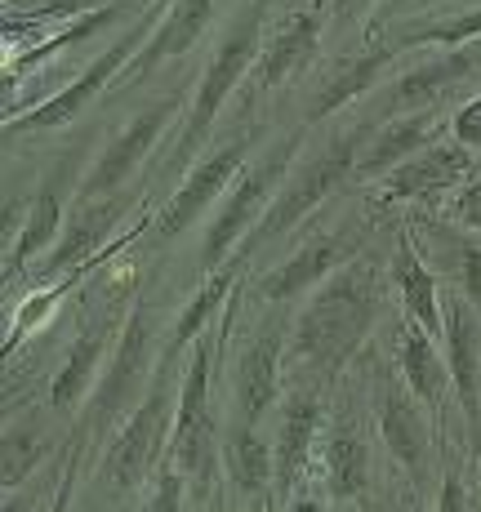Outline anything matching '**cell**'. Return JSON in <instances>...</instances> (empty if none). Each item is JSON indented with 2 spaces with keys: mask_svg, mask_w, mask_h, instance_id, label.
Here are the masks:
<instances>
[{
  "mask_svg": "<svg viewBox=\"0 0 481 512\" xmlns=\"http://www.w3.org/2000/svg\"><path fill=\"white\" fill-rule=\"evenodd\" d=\"M379 308H384V272L366 254H357L339 272H330L317 290H308V303L299 308L290 330L294 366L321 379L343 374V366L366 348Z\"/></svg>",
  "mask_w": 481,
  "mask_h": 512,
  "instance_id": "cell-1",
  "label": "cell"
},
{
  "mask_svg": "<svg viewBox=\"0 0 481 512\" xmlns=\"http://www.w3.org/2000/svg\"><path fill=\"white\" fill-rule=\"evenodd\" d=\"M152 361H156V321H152V303H147V294L139 290L130 303V317H125L121 334H116L112 357H107V366L94 383V392L81 401V419H76V428L67 432L63 481H58V490H54L58 508L72 499V486H76V477H81L85 455H90L112 428H121V419L139 406Z\"/></svg>",
  "mask_w": 481,
  "mask_h": 512,
  "instance_id": "cell-2",
  "label": "cell"
},
{
  "mask_svg": "<svg viewBox=\"0 0 481 512\" xmlns=\"http://www.w3.org/2000/svg\"><path fill=\"white\" fill-rule=\"evenodd\" d=\"M268 9H272L268 0H245V5L237 9V18L228 23V32L219 36V45H214L201 81H196V94L188 103V121H183L179 139H174V152L165 156V165H161L165 179H179V174L188 170V161L214 134L219 112L228 107V98L237 94V85L250 81L254 58H259V49H263V23H268Z\"/></svg>",
  "mask_w": 481,
  "mask_h": 512,
  "instance_id": "cell-3",
  "label": "cell"
},
{
  "mask_svg": "<svg viewBox=\"0 0 481 512\" xmlns=\"http://www.w3.org/2000/svg\"><path fill=\"white\" fill-rule=\"evenodd\" d=\"M361 139H366V125L357 121L352 130H339V134H330V139H321L303 161L290 165L286 183H281V192L272 196V205L259 219V228L237 245L245 259H254L263 245H272L277 236L294 232L299 223H308L343 183L357 179V161H361V147H366Z\"/></svg>",
  "mask_w": 481,
  "mask_h": 512,
  "instance_id": "cell-4",
  "label": "cell"
},
{
  "mask_svg": "<svg viewBox=\"0 0 481 512\" xmlns=\"http://www.w3.org/2000/svg\"><path fill=\"white\" fill-rule=\"evenodd\" d=\"M179 357H165L156 366V379L143 388L139 406L121 419L116 437L103 450V486L112 490H139L147 477L161 464L165 446H170V428H174V410H179Z\"/></svg>",
  "mask_w": 481,
  "mask_h": 512,
  "instance_id": "cell-5",
  "label": "cell"
},
{
  "mask_svg": "<svg viewBox=\"0 0 481 512\" xmlns=\"http://www.w3.org/2000/svg\"><path fill=\"white\" fill-rule=\"evenodd\" d=\"M299 139H303V125L290 134V139L272 143L268 152L259 156L254 165H245L237 174V183L228 187V196H223L219 214L210 219V228H205V241H201V272H214L223 268V263L237 254V245L259 228V219L268 214L272 196L281 192V183H286L290 165L299 161Z\"/></svg>",
  "mask_w": 481,
  "mask_h": 512,
  "instance_id": "cell-6",
  "label": "cell"
},
{
  "mask_svg": "<svg viewBox=\"0 0 481 512\" xmlns=\"http://www.w3.org/2000/svg\"><path fill=\"white\" fill-rule=\"evenodd\" d=\"M161 18H165V0H152V5H147L143 14H134V23L121 32V41L107 45L103 54H98L81 76H76V81H67L63 90H58L54 98H45V103L23 107V112L9 116V121H5V134L14 139V134L63 130V125H72L76 116H85V107H94V98H98V94L112 90V81L125 72V63H130V58L147 45V36L156 32V23H161Z\"/></svg>",
  "mask_w": 481,
  "mask_h": 512,
  "instance_id": "cell-7",
  "label": "cell"
},
{
  "mask_svg": "<svg viewBox=\"0 0 481 512\" xmlns=\"http://www.w3.org/2000/svg\"><path fill=\"white\" fill-rule=\"evenodd\" d=\"M481 76V41L473 45H459V49H433L424 63L406 67L401 76H392L388 85H379L361 112V125L375 130V125L392 121V116H406V112H433L446 98H455L468 81Z\"/></svg>",
  "mask_w": 481,
  "mask_h": 512,
  "instance_id": "cell-8",
  "label": "cell"
},
{
  "mask_svg": "<svg viewBox=\"0 0 481 512\" xmlns=\"http://www.w3.org/2000/svg\"><path fill=\"white\" fill-rule=\"evenodd\" d=\"M375 428L384 437L388 455L397 459V468L410 477V495L428 490V468H433V446H437V423L424 410V401L410 392L406 374L392 370L388 361H375Z\"/></svg>",
  "mask_w": 481,
  "mask_h": 512,
  "instance_id": "cell-9",
  "label": "cell"
},
{
  "mask_svg": "<svg viewBox=\"0 0 481 512\" xmlns=\"http://www.w3.org/2000/svg\"><path fill=\"white\" fill-rule=\"evenodd\" d=\"M183 107H188V85H179V90H170L165 98H156L152 107L134 112L112 139L98 147V156L90 161V170H85L76 196H81V201H98V196L125 192V183L143 170L147 156L165 143V134H170V125L183 116Z\"/></svg>",
  "mask_w": 481,
  "mask_h": 512,
  "instance_id": "cell-10",
  "label": "cell"
},
{
  "mask_svg": "<svg viewBox=\"0 0 481 512\" xmlns=\"http://www.w3.org/2000/svg\"><path fill=\"white\" fill-rule=\"evenodd\" d=\"M254 139H259V130L232 134L228 143H219L210 156H201V161L183 174V183L174 187V196L152 214V228H147V250H165L174 236L188 232L192 223L201 219V214L210 210V205L219 201L232 183H237V174L245 170V156L254 152Z\"/></svg>",
  "mask_w": 481,
  "mask_h": 512,
  "instance_id": "cell-11",
  "label": "cell"
},
{
  "mask_svg": "<svg viewBox=\"0 0 481 512\" xmlns=\"http://www.w3.org/2000/svg\"><path fill=\"white\" fill-rule=\"evenodd\" d=\"M370 245V228L357 219L339 223V228H321L312 232L290 259H281L272 272H263L259 281V299L268 303H286V299H299V294L317 290L330 272H339L343 263H352L357 254H366Z\"/></svg>",
  "mask_w": 481,
  "mask_h": 512,
  "instance_id": "cell-12",
  "label": "cell"
},
{
  "mask_svg": "<svg viewBox=\"0 0 481 512\" xmlns=\"http://www.w3.org/2000/svg\"><path fill=\"white\" fill-rule=\"evenodd\" d=\"M81 179H85V174H81V147H72V152L54 165V174L45 179L41 192L32 196V210H27L18 236L5 245V281L9 285L23 281L27 268H32L49 245L58 241V232H63V223H67V210H72L67 201H76Z\"/></svg>",
  "mask_w": 481,
  "mask_h": 512,
  "instance_id": "cell-13",
  "label": "cell"
},
{
  "mask_svg": "<svg viewBox=\"0 0 481 512\" xmlns=\"http://www.w3.org/2000/svg\"><path fill=\"white\" fill-rule=\"evenodd\" d=\"M134 294H139V285H130V290H125L116 303H107L90 326L72 339L63 366H58V374L49 379V410H76L94 392L98 374H103L107 357H112V348H116V334H121L125 317H130Z\"/></svg>",
  "mask_w": 481,
  "mask_h": 512,
  "instance_id": "cell-14",
  "label": "cell"
},
{
  "mask_svg": "<svg viewBox=\"0 0 481 512\" xmlns=\"http://www.w3.org/2000/svg\"><path fill=\"white\" fill-rule=\"evenodd\" d=\"M441 343H446V366L450 383H455V401L468 423V441H473V455H481V308L464 290L446 294Z\"/></svg>",
  "mask_w": 481,
  "mask_h": 512,
  "instance_id": "cell-15",
  "label": "cell"
},
{
  "mask_svg": "<svg viewBox=\"0 0 481 512\" xmlns=\"http://www.w3.org/2000/svg\"><path fill=\"white\" fill-rule=\"evenodd\" d=\"M473 174V147L464 143H441L433 139L428 147H419L415 156L388 170L384 179H375V201L379 205H397V201H433V196L450 192Z\"/></svg>",
  "mask_w": 481,
  "mask_h": 512,
  "instance_id": "cell-16",
  "label": "cell"
},
{
  "mask_svg": "<svg viewBox=\"0 0 481 512\" xmlns=\"http://www.w3.org/2000/svg\"><path fill=\"white\" fill-rule=\"evenodd\" d=\"M330 9H294L290 18H281L268 32L259 58L250 72V94H272L277 85H286L290 76L308 72L321 54V27H326Z\"/></svg>",
  "mask_w": 481,
  "mask_h": 512,
  "instance_id": "cell-17",
  "label": "cell"
},
{
  "mask_svg": "<svg viewBox=\"0 0 481 512\" xmlns=\"http://www.w3.org/2000/svg\"><path fill=\"white\" fill-rule=\"evenodd\" d=\"M214 5H219V0H170L165 18L156 23V32L147 36V45L130 58V63H125V72L116 76L112 90H107V94H125V90H134V85L147 81V76H152L161 63H170V58H183V54H188V49L201 41L205 32H210V23H214Z\"/></svg>",
  "mask_w": 481,
  "mask_h": 512,
  "instance_id": "cell-18",
  "label": "cell"
},
{
  "mask_svg": "<svg viewBox=\"0 0 481 512\" xmlns=\"http://www.w3.org/2000/svg\"><path fill=\"white\" fill-rule=\"evenodd\" d=\"M397 58L401 54L384 41V36H366V45H361L357 54H343L339 63L330 67V76L321 81V90L312 94V103H308L303 130H312V125H321V121H330L335 112H343V107L370 98L379 90V76H384Z\"/></svg>",
  "mask_w": 481,
  "mask_h": 512,
  "instance_id": "cell-19",
  "label": "cell"
},
{
  "mask_svg": "<svg viewBox=\"0 0 481 512\" xmlns=\"http://www.w3.org/2000/svg\"><path fill=\"white\" fill-rule=\"evenodd\" d=\"M121 214H125V196L121 192H116V196H98V201H81V196H76L72 210H67L63 232H58V241H54V254L45 259L41 277L58 281V277H67V272L85 268V263L103 259L107 232L121 223Z\"/></svg>",
  "mask_w": 481,
  "mask_h": 512,
  "instance_id": "cell-20",
  "label": "cell"
},
{
  "mask_svg": "<svg viewBox=\"0 0 481 512\" xmlns=\"http://www.w3.org/2000/svg\"><path fill=\"white\" fill-rule=\"evenodd\" d=\"M392 352H397L392 366L406 374L410 392H415V397L424 401V410L433 415L437 446H441V441H446V397L455 392V383H450V366L437 352V339L419 326V321H401L397 334H392Z\"/></svg>",
  "mask_w": 481,
  "mask_h": 512,
  "instance_id": "cell-21",
  "label": "cell"
},
{
  "mask_svg": "<svg viewBox=\"0 0 481 512\" xmlns=\"http://www.w3.org/2000/svg\"><path fill=\"white\" fill-rule=\"evenodd\" d=\"M281 357H286V330L268 326L259 330L237 357V374H232V397H237V415L245 423H259L277 406L281 397Z\"/></svg>",
  "mask_w": 481,
  "mask_h": 512,
  "instance_id": "cell-22",
  "label": "cell"
},
{
  "mask_svg": "<svg viewBox=\"0 0 481 512\" xmlns=\"http://www.w3.org/2000/svg\"><path fill=\"white\" fill-rule=\"evenodd\" d=\"M321 428V401L312 392H294L281 406L277 423V441H272V464H277V504H290L294 486H299L303 468H308L312 441Z\"/></svg>",
  "mask_w": 481,
  "mask_h": 512,
  "instance_id": "cell-23",
  "label": "cell"
},
{
  "mask_svg": "<svg viewBox=\"0 0 481 512\" xmlns=\"http://www.w3.org/2000/svg\"><path fill=\"white\" fill-rule=\"evenodd\" d=\"M388 281L397 285L401 303H406V317L419 321V326L441 343V334H446V321H441V277L424 263V254H419L410 232H401L397 245H392Z\"/></svg>",
  "mask_w": 481,
  "mask_h": 512,
  "instance_id": "cell-24",
  "label": "cell"
},
{
  "mask_svg": "<svg viewBox=\"0 0 481 512\" xmlns=\"http://www.w3.org/2000/svg\"><path fill=\"white\" fill-rule=\"evenodd\" d=\"M437 130H441V107H433V112H406V116H392V121L375 125L366 147H361L357 179H384L406 156H415L419 147L433 143Z\"/></svg>",
  "mask_w": 481,
  "mask_h": 512,
  "instance_id": "cell-25",
  "label": "cell"
},
{
  "mask_svg": "<svg viewBox=\"0 0 481 512\" xmlns=\"http://www.w3.org/2000/svg\"><path fill=\"white\" fill-rule=\"evenodd\" d=\"M223 472H228L232 490L245 495L250 504H277V464H272V446L254 432V423L237 415L232 428H223Z\"/></svg>",
  "mask_w": 481,
  "mask_h": 512,
  "instance_id": "cell-26",
  "label": "cell"
},
{
  "mask_svg": "<svg viewBox=\"0 0 481 512\" xmlns=\"http://www.w3.org/2000/svg\"><path fill=\"white\" fill-rule=\"evenodd\" d=\"M245 263H250V259H245V254L237 250L228 263H223V268L205 272L201 290H196L192 299H188V308H183L179 317H174L170 339L161 343L165 357H179V361H183V352H188L192 343H196V334H205V330L214 326V321H219V308L232 299V290H237V277L245 272Z\"/></svg>",
  "mask_w": 481,
  "mask_h": 512,
  "instance_id": "cell-27",
  "label": "cell"
},
{
  "mask_svg": "<svg viewBox=\"0 0 481 512\" xmlns=\"http://www.w3.org/2000/svg\"><path fill=\"white\" fill-rule=\"evenodd\" d=\"M147 5H152V0H112V5L94 9V14L72 18L67 27H54V32H49V41H36V45H27V49H18V54L5 58V85H14L18 76L32 72V67L45 63V58H58L63 49H72V45L90 41V36H98V32H107V27L121 23L125 14H143Z\"/></svg>",
  "mask_w": 481,
  "mask_h": 512,
  "instance_id": "cell-28",
  "label": "cell"
},
{
  "mask_svg": "<svg viewBox=\"0 0 481 512\" xmlns=\"http://www.w3.org/2000/svg\"><path fill=\"white\" fill-rule=\"evenodd\" d=\"M326 486L335 504L370 495V441L352 423H339L326 441Z\"/></svg>",
  "mask_w": 481,
  "mask_h": 512,
  "instance_id": "cell-29",
  "label": "cell"
},
{
  "mask_svg": "<svg viewBox=\"0 0 481 512\" xmlns=\"http://www.w3.org/2000/svg\"><path fill=\"white\" fill-rule=\"evenodd\" d=\"M397 49V54H410V49H459L481 41V9H464V14L450 18H415V23H401L392 32H375Z\"/></svg>",
  "mask_w": 481,
  "mask_h": 512,
  "instance_id": "cell-30",
  "label": "cell"
},
{
  "mask_svg": "<svg viewBox=\"0 0 481 512\" xmlns=\"http://www.w3.org/2000/svg\"><path fill=\"white\" fill-rule=\"evenodd\" d=\"M103 259H94V263H85V268H76V272H67V277H58L54 285H41V290H32L23 303H18V312H14V321H9V330H5V357H14L18 348H23L27 339H32L36 330L45 326V321H54V312H58V303L72 294V285L81 281V277H90V272L98 268Z\"/></svg>",
  "mask_w": 481,
  "mask_h": 512,
  "instance_id": "cell-31",
  "label": "cell"
},
{
  "mask_svg": "<svg viewBox=\"0 0 481 512\" xmlns=\"http://www.w3.org/2000/svg\"><path fill=\"white\" fill-rule=\"evenodd\" d=\"M45 455H49V437L36 423H9L5 428V472H0L5 495L14 486H23V481L32 477V468L45 464Z\"/></svg>",
  "mask_w": 481,
  "mask_h": 512,
  "instance_id": "cell-32",
  "label": "cell"
},
{
  "mask_svg": "<svg viewBox=\"0 0 481 512\" xmlns=\"http://www.w3.org/2000/svg\"><path fill=\"white\" fill-rule=\"evenodd\" d=\"M188 490H192L188 472L174 464L170 455H161V464H156V472H152V486H147L143 508H152V512H174V508H183Z\"/></svg>",
  "mask_w": 481,
  "mask_h": 512,
  "instance_id": "cell-33",
  "label": "cell"
},
{
  "mask_svg": "<svg viewBox=\"0 0 481 512\" xmlns=\"http://www.w3.org/2000/svg\"><path fill=\"white\" fill-rule=\"evenodd\" d=\"M473 499L464 495V481H459V464L450 459V446L441 441V495H437V508L441 512H459V508H468Z\"/></svg>",
  "mask_w": 481,
  "mask_h": 512,
  "instance_id": "cell-34",
  "label": "cell"
},
{
  "mask_svg": "<svg viewBox=\"0 0 481 512\" xmlns=\"http://www.w3.org/2000/svg\"><path fill=\"white\" fill-rule=\"evenodd\" d=\"M450 139L473 147V152H481V94L468 98V103L450 116Z\"/></svg>",
  "mask_w": 481,
  "mask_h": 512,
  "instance_id": "cell-35",
  "label": "cell"
},
{
  "mask_svg": "<svg viewBox=\"0 0 481 512\" xmlns=\"http://www.w3.org/2000/svg\"><path fill=\"white\" fill-rule=\"evenodd\" d=\"M450 219H455L459 228H468V232H481V179L459 187V196L450 201Z\"/></svg>",
  "mask_w": 481,
  "mask_h": 512,
  "instance_id": "cell-36",
  "label": "cell"
},
{
  "mask_svg": "<svg viewBox=\"0 0 481 512\" xmlns=\"http://www.w3.org/2000/svg\"><path fill=\"white\" fill-rule=\"evenodd\" d=\"M410 0H388V5H379L375 14H370V23H366V36H375V32H384V27L392 23V18L401 14V9H406Z\"/></svg>",
  "mask_w": 481,
  "mask_h": 512,
  "instance_id": "cell-37",
  "label": "cell"
},
{
  "mask_svg": "<svg viewBox=\"0 0 481 512\" xmlns=\"http://www.w3.org/2000/svg\"><path fill=\"white\" fill-rule=\"evenodd\" d=\"M326 9H330V18H335V23H352L361 9H370V0H326Z\"/></svg>",
  "mask_w": 481,
  "mask_h": 512,
  "instance_id": "cell-38",
  "label": "cell"
}]
</instances>
